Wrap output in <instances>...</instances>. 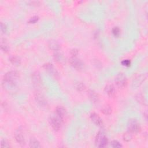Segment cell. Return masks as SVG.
I'll return each instance as SVG.
<instances>
[{"mask_svg": "<svg viewBox=\"0 0 148 148\" xmlns=\"http://www.w3.org/2000/svg\"><path fill=\"white\" fill-rule=\"evenodd\" d=\"M56 116L62 120L66 117L67 112L64 108H63L62 107H58L56 109Z\"/></svg>", "mask_w": 148, "mask_h": 148, "instance_id": "obj_13", "label": "cell"}, {"mask_svg": "<svg viewBox=\"0 0 148 148\" xmlns=\"http://www.w3.org/2000/svg\"><path fill=\"white\" fill-rule=\"evenodd\" d=\"M31 78H32L33 82L34 83L35 85L36 86L40 85L42 82V79H41L40 74L38 71H35L32 74Z\"/></svg>", "mask_w": 148, "mask_h": 148, "instance_id": "obj_11", "label": "cell"}, {"mask_svg": "<svg viewBox=\"0 0 148 148\" xmlns=\"http://www.w3.org/2000/svg\"><path fill=\"white\" fill-rule=\"evenodd\" d=\"M30 147L32 148H39L41 147V145L38 140L33 138L30 141Z\"/></svg>", "mask_w": 148, "mask_h": 148, "instance_id": "obj_17", "label": "cell"}, {"mask_svg": "<svg viewBox=\"0 0 148 148\" xmlns=\"http://www.w3.org/2000/svg\"><path fill=\"white\" fill-rule=\"evenodd\" d=\"M88 95L89 96L90 100L93 103H97L98 102L99 96H98V94H97L96 92H95L93 90H89L88 92Z\"/></svg>", "mask_w": 148, "mask_h": 148, "instance_id": "obj_16", "label": "cell"}, {"mask_svg": "<svg viewBox=\"0 0 148 148\" xmlns=\"http://www.w3.org/2000/svg\"><path fill=\"white\" fill-rule=\"evenodd\" d=\"M146 76L145 75H140L136 76L133 82V84L134 87H138L146 80Z\"/></svg>", "mask_w": 148, "mask_h": 148, "instance_id": "obj_9", "label": "cell"}, {"mask_svg": "<svg viewBox=\"0 0 148 148\" xmlns=\"http://www.w3.org/2000/svg\"><path fill=\"white\" fill-rule=\"evenodd\" d=\"M75 88L76 89L79 91V92H82V91H83L84 89H85L86 87L85 86H84V84H83L82 83H77L76 84H75Z\"/></svg>", "mask_w": 148, "mask_h": 148, "instance_id": "obj_23", "label": "cell"}, {"mask_svg": "<svg viewBox=\"0 0 148 148\" xmlns=\"http://www.w3.org/2000/svg\"><path fill=\"white\" fill-rule=\"evenodd\" d=\"M9 61L11 62L12 64H13V65H15V66L20 65L21 63L20 58L19 57L16 56H11L9 58Z\"/></svg>", "mask_w": 148, "mask_h": 148, "instance_id": "obj_18", "label": "cell"}, {"mask_svg": "<svg viewBox=\"0 0 148 148\" xmlns=\"http://www.w3.org/2000/svg\"><path fill=\"white\" fill-rule=\"evenodd\" d=\"M1 146L2 147H9L11 146L9 142L7 140H5V139L1 141Z\"/></svg>", "mask_w": 148, "mask_h": 148, "instance_id": "obj_29", "label": "cell"}, {"mask_svg": "<svg viewBox=\"0 0 148 148\" xmlns=\"http://www.w3.org/2000/svg\"><path fill=\"white\" fill-rule=\"evenodd\" d=\"M35 98L37 102L42 107H44L46 105V101L44 98V97L42 96L39 93H37L35 95Z\"/></svg>", "mask_w": 148, "mask_h": 148, "instance_id": "obj_10", "label": "cell"}, {"mask_svg": "<svg viewBox=\"0 0 148 148\" xmlns=\"http://www.w3.org/2000/svg\"><path fill=\"white\" fill-rule=\"evenodd\" d=\"M136 99L137 100V101L142 104H143V105H146V101H145V99L144 98V97L142 95V94H138L136 97Z\"/></svg>", "mask_w": 148, "mask_h": 148, "instance_id": "obj_24", "label": "cell"}, {"mask_svg": "<svg viewBox=\"0 0 148 148\" xmlns=\"http://www.w3.org/2000/svg\"><path fill=\"white\" fill-rule=\"evenodd\" d=\"M96 145L98 147H105L108 143V139L105 133L103 131H100L97 134L95 140Z\"/></svg>", "mask_w": 148, "mask_h": 148, "instance_id": "obj_1", "label": "cell"}, {"mask_svg": "<svg viewBox=\"0 0 148 148\" xmlns=\"http://www.w3.org/2000/svg\"><path fill=\"white\" fill-rule=\"evenodd\" d=\"M1 30L2 33L4 34L6 33L7 31V27L6 25L3 22L1 23Z\"/></svg>", "mask_w": 148, "mask_h": 148, "instance_id": "obj_30", "label": "cell"}, {"mask_svg": "<svg viewBox=\"0 0 148 148\" xmlns=\"http://www.w3.org/2000/svg\"><path fill=\"white\" fill-rule=\"evenodd\" d=\"M54 59L60 63H62L65 61L64 56H63L61 53H60L58 52H56L54 54Z\"/></svg>", "mask_w": 148, "mask_h": 148, "instance_id": "obj_21", "label": "cell"}, {"mask_svg": "<svg viewBox=\"0 0 148 148\" xmlns=\"http://www.w3.org/2000/svg\"><path fill=\"white\" fill-rule=\"evenodd\" d=\"M15 137L16 141L22 146H25L26 142L24 135L23 134L22 131L20 130H17L15 134Z\"/></svg>", "mask_w": 148, "mask_h": 148, "instance_id": "obj_8", "label": "cell"}, {"mask_svg": "<svg viewBox=\"0 0 148 148\" xmlns=\"http://www.w3.org/2000/svg\"><path fill=\"white\" fill-rule=\"evenodd\" d=\"M121 64L125 67H130L131 65V61L129 60H124L121 61Z\"/></svg>", "mask_w": 148, "mask_h": 148, "instance_id": "obj_28", "label": "cell"}, {"mask_svg": "<svg viewBox=\"0 0 148 148\" xmlns=\"http://www.w3.org/2000/svg\"><path fill=\"white\" fill-rule=\"evenodd\" d=\"M90 119L92 120V121L97 125L98 126H102L103 124L102 119L101 117L99 116L98 115H97L96 113H93L90 115Z\"/></svg>", "mask_w": 148, "mask_h": 148, "instance_id": "obj_12", "label": "cell"}, {"mask_svg": "<svg viewBox=\"0 0 148 148\" xmlns=\"http://www.w3.org/2000/svg\"><path fill=\"white\" fill-rule=\"evenodd\" d=\"M19 73L17 71H11L5 74V75L4 76L3 80L9 82L16 83V80L19 79Z\"/></svg>", "mask_w": 148, "mask_h": 148, "instance_id": "obj_3", "label": "cell"}, {"mask_svg": "<svg viewBox=\"0 0 148 148\" xmlns=\"http://www.w3.org/2000/svg\"><path fill=\"white\" fill-rule=\"evenodd\" d=\"M1 48L5 53H7L9 51V46L5 39H1Z\"/></svg>", "mask_w": 148, "mask_h": 148, "instance_id": "obj_20", "label": "cell"}, {"mask_svg": "<svg viewBox=\"0 0 148 148\" xmlns=\"http://www.w3.org/2000/svg\"><path fill=\"white\" fill-rule=\"evenodd\" d=\"M111 146L112 147L114 148H120L122 147V145L120 143V142H119L117 141H113L111 142Z\"/></svg>", "mask_w": 148, "mask_h": 148, "instance_id": "obj_26", "label": "cell"}, {"mask_svg": "<svg viewBox=\"0 0 148 148\" xmlns=\"http://www.w3.org/2000/svg\"><path fill=\"white\" fill-rule=\"evenodd\" d=\"M48 46L51 50L55 52L58 51L60 49V46L58 42L54 40H51L49 42Z\"/></svg>", "mask_w": 148, "mask_h": 148, "instance_id": "obj_15", "label": "cell"}, {"mask_svg": "<svg viewBox=\"0 0 148 148\" xmlns=\"http://www.w3.org/2000/svg\"><path fill=\"white\" fill-rule=\"evenodd\" d=\"M101 112L105 115H110L112 113V108L108 105H105L101 110Z\"/></svg>", "mask_w": 148, "mask_h": 148, "instance_id": "obj_19", "label": "cell"}, {"mask_svg": "<svg viewBox=\"0 0 148 148\" xmlns=\"http://www.w3.org/2000/svg\"><path fill=\"white\" fill-rule=\"evenodd\" d=\"M115 82L118 88L122 89L125 88L127 84V79L123 74H119L115 78Z\"/></svg>", "mask_w": 148, "mask_h": 148, "instance_id": "obj_4", "label": "cell"}, {"mask_svg": "<svg viewBox=\"0 0 148 148\" xmlns=\"http://www.w3.org/2000/svg\"><path fill=\"white\" fill-rule=\"evenodd\" d=\"M112 34L115 37H119L120 34V30L118 27H115L112 29Z\"/></svg>", "mask_w": 148, "mask_h": 148, "instance_id": "obj_25", "label": "cell"}, {"mask_svg": "<svg viewBox=\"0 0 148 148\" xmlns=\"http://www.w3.org/2000/svg\"><path fill=\"white\" fill-rule=\"evenodd\" d=\"M133 133L130 131H127L123 135V139L125 142H130L133 138Z\"/></svg>", "mask_w": 148, "mask_h": 148, "instance_id": "obj_22", "label": "cell"}, {"mask_svg": "<svg viewBox=\"0 0 148 148\" xmlns=\"http://www.w3.org/2000/svg\"><path fill=\"white\" fill-rule=\"evenodd\" d=\"M39 20V17L37 16H34L30 19L29 20V23H35Z\"/></svg>", "mask_w": 148, "mask_h": 148, "instance_id": "obj_27", "label": "cell"}, {"mask_svg": "<svg viewBox=\"0 0 148 148\" xmlns=\"http://www.w3.org/2000/svg\"><path fill=\"white\" fill-rule=\"evenodd\" d=\"M70 62L74 68L78 70H81L84 68L83 62L76 57H71L70 59Z\"/></svg>", "mask_w": 148, "mask_h": 148, "instance_id": "obj_7", "label": "cell"}, {"mask_svg": "<svg viewBox=\"0 0 148 148\" xmlns=\"http://www.w3.org/2000/svg\"><path fill=\"white\" fill-rule=\"evenodd\" d=\"M49 123L51 125L53 129L55 131H58L61 127L62 120L58 116H52L49 119Z\"/></svg>", "mask_w": 148, "mask_h": 148, "instance_id": "obj_5", "label": "cell"}, {"mask_svg": "<svg viewBox=\"0 0 148 148\" xmlns=\"http://www.w3.org/2000/svg\"><path fill=\"white\" fill-rule=\"evenodd\" d=\"M70 54L71 57H76L78 54V50L76 49H74L71 51Z\"/></svg>", "mask_w": 148, "mask_h": 148, "instance_id": "obj_31", "label": "cell"}, {"mask_svg": "<svg viewBox=\"0 0 148 148\" xmlns=\"http://www.w3.org/2000/svg\"><path fill=\"white\" fill-rule=\"evenodd\" d=\"M105 92L110 97H113L116 94V90L112 84H108L105 88Z\"/></svg>", "mask_w": 148, "mask_h": 148, "instance_id": "obj_14", "label": "cell"}, {"mask_svg": "<svg viewBox=\"0 0 148 148\" xmlns=\"http://www.w3.org/2000/svg\"><path fill=\"white\" fill-rule=\"evenodd\" d=\"M43 68L54 78L56 79L58 78V73L57 71L51 63L49 62L45 63V64H44L43 66Z\"/></svg>", "mask_w": 148, "mask_h": 148, "instance_id": "obj_6", "label": "cell"}, {"mask_svg": "<svg viewBox=\"0 0 148 148\" xmlns=\"http://www.w3.org/2000/svg\"><path fill=\"white\" fill-rule=\"evenodd\" d=\"M127 127L129 131L132 133H137L141 131V126L139 123L134 119L129 120Z\"/></svg>", "mask_w": 148, "mask_h": 148, "instance_id": "obj_2", "label": "cell"}]
</instances>
